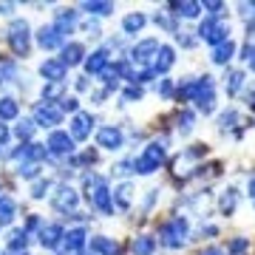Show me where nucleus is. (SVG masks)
I'll use <instances>...</instances> for the list:
<instances>
[{"label": "nucleus", "mask_w": 255, "mask_h": 255, "mask_svg": "<svg viewBox=\"0 0 255 255\" xmlns=\"http://www.w3.org/2000/svg\"><path fill=\"white\" fill-rule=\"evenodd\" d=\"M11 11H14V3H0V14H6V17H9Z\"/></svg>", "instance_id": "nucleus-58"}, {"label": "nucleus", "mask_w": 255, "mask_h": 255, "mask_svg": "<svg viewBox=\"0 0 255 255\" xmlns=\"http://www.w3.org/2000/svg\"><path fill=\"white\" fill-rule=\"evenodd\" d=\"M167 136H159V139H153V142H147V147L142 150V156L145 159H150V162L156 164V167H162L164 164V159H167Z\"/></svg>", "instance_id": "nucleus-17"}, {"label": "nucleus", "mask_w": 255, "mask_h": 255, "mask_svg": "<svg viewBox=\"0 0 255 255\" xmlns=\"http://www.w3.org/2000/svg\"><path fill=\"white\" fill-rule=\"evenodd\" d=\"M46 150L54 159H71L77 147H74V139L68 136V130H51L46 139Z\"/></svg>", "instance_id": "nucleus-4"}, {"label": "nucleus", "mask_w": 255, "mask_h": 255, "mask_svg": "<svg viewBox=\"0 0 255 255\" xmlns=\"http://www.w3.org/2000/svg\"><path fill=\"white\" fill-rule=\"evenodd\" d=\"M167 9H170L173 17L196 20L201 14V3H196V0H182V3H167Z\"/></svg>", "instance_id": "nucleus-20"}, {"label": "nucleus", "mask_w": 255, "mask_h": 255, "mask_svg": "<svg viewBox=\"0 0 255 255\" xmlns=\"http://www.w3.org/2000/svg\"><path fill=\"white\" fill-rule=\"evenodd\" d=\"M176 43H179L182 48H196V46H199V37H193V31H182V28H179Z\"/></svg>", "instance_id": "nucleus-46"}, {"label": "nucleus", "mask_w": 255, "mask_h": 255, "mask_svg": "<svg viewBox=\"0 0 255 255\" xmlns=\"http://www.w3.org/2000/svg\"><path fill=\"white\" fill-rule=\"evenodd\" d=\"M111 173L119 176V179H125V176L133 173V159H122V162H117L114 167H111Z\"/></svg>", "instance_id": "nucleus-45"}, {"label": "nucleus", "mask_w": 255, "mask_h": 255, "mask_svg": "<svg viewBox=\"0 0 255 255\" xmlns=\"http://www.w3.org/2000/svg\"><path fill=\"white\" fill-rule=\"evenodd\" d=\"M28 241H31V238H28V233H26L23 227H14V230L9 233V238H6V244H9L11 250H26Z\"/></svg>", "instance_id": "nucleus-37"}, {"label": "nucleus", "mask_w": 255, "mask_h": 255, "mask_svg": "<svg viewBox=\"0 0 255 255\" xmlns=\"http://www.w3.org/2000/svg\"><path fill=\"white\" fill-rule=\"evenodd\" d=\"M156 244H159V241H156L153 236H145V233H142V236H136L130 241V253L133 255H153Z\"/></svg>", "instance_id": "nucleus-28"}, {"label": "nucleus", "mask_w": 255, "mask_h": 255, "mask_svg": "<svg viewBox=\"0 0 255 255\" xmlns=\"http://www.w3.org/2000/svg\"><path fill=\"white\" fill-rule=\"evenodd\" d=\"M51 204H54V210L71 216L74 210H77V204H80V193L74 190L71 184H60L57 193H51Z\"/></svg>", "instance_id": "nucleus-7"}, {"label": "nucleus", "mask_w": 255, "mask_h": 255, "mask_svg": "<svg viewBox=\"0 0 255 255\" xmlns=\"http://www.w3.org/2000/svg\"><path fill=\"white\" fill-rule=\"evenodd\" d=\"M133 193H136V187H133L130 182H122L119 187H114V190H111L114 207H119V210H130V204H133Z\"/></svg>", "instance_id": "nucleus-19"}, {"label": "nucleus", "mask_w": 255, "mask_h": 255, "mask_svg": "<svg viewBox=\"0 0 255 255\" xmlns=\"http://www.w3.org/2000/svg\"><path fill=\"white\" fill-rule=\"evenodd\" d=\"M247 196H250V201H253V207H255V179L247 182Z\"/></svg>", "instance_id": "nucleus-57"}, {"label": "nucleus", "mask_w": 255, "mask_h": 255, "mask_svg": "<svg viewBox=\"0 0 255 255\" xmlns=\"http://www.w3.org/2000/svg\"><path fill=\"white\" fill-rule=\"evenodd\" d=\"M187 236H190V221H187V216H170L159 227V238L156 241L162 247H167V250H182Z\"/></svg>", "instance_id": "nucleus-1"}, {"label": "nucleus", "mask_w": 255, "mask_h": 255, "mask_svg": "<svg viewBox=\"0 0 255 255\" xmlns=\"http://www.w3.org/2000/svg\"><path fill=\"white\" fill-rule=\"evenodd\" d=\"M145 26H147V17L142 14V11H130V14L122 17V31H125L128 37H136Z\"/></svg>", "instance_id": "nucleus-23"}, {"label": "nucleus", "mask_w": 255, "mask_h": 255, "mask_svg": "<svg viewBox=\"0 0 255 255\" xmlns=\"http://www.w3.org/2000/svg\"><path fill=\"white\" fill-rule=\"evenodd\" d=\"M233 57H236V43H233V40H227V43H221V46L213 48L210 60H213L216 65H224V68H227V63L233 60Z\"/></svg>", "instance_id": "nucleus-29"}, {"label": "nucleus", "mask_w": 255, "mask_h": 255, "mask_svg": "<svg viewBox=\"0 0 255 255\" xmlns=\"http://www.w3.org/2000/svg\"><path fill=\"white\" fill-rule=\"evenodd\" d=\"M230 130H238V111L227 108L219 114V133H230Z\"/></svg>", "instance_id": "nucleus-34"}, {"label": "nucleus", "mask_w": 255, "mask_h": 255, "mask_svg": "<svg viewBox=\"0 0 255 255\" xmlns=\"http://www.w3.org/2000/svg\"><path fill=\"white\" fill-rule=\"evenodd\" d=\"M40 97H43V102H48V105H60V100L65 97V82H46L43 91H40Z\"/></svg>", "instance_id": "nucleus-30"}, {"label": "nucleus", "mask_w": 255, "mask_h": 255, "mask_svg": "<svg viewBox=\"0 0 255 255\" xmlns=\"http://www.w3.org/2000/svg\"><path fill=\"white\" fill-rule=\"evenodd\" d=\"M236 210H238V190H236V187H227V190H221V196H219V213L230 219Z\"/></svg>", "instance_id": "nucleus-25"}, {"label": "nucleus", "mask_w": 255, "mask_h": 255, "mask_svg": "<svg viewBox=\"0 0 255 255\" xmlns=\"http://www.w3.org/2000/svg\"><path fill=\"white\" fill-rule=\"evenodd\" d=\"M108 54H111V51L102 46V48H97V51H91V54L85 57V63H82V65H85V77H100V74L111 65V57Z\"/></svg>", "instance_id": "nucleus-11"}, {"label": "nucleus", "mask_w": 255, "mask_h": 255, "mask_svg": "<svg viewBox=\"0 0 255 255\" xmlns=\"http://www.w3.org/2000/svg\"><path fill=\"white\" fill-rule=\"evenodd\" d=\"M173 65H176V48L173 46H162L159 48V54H156V60H153V65H150V71H153L156 77H159V74L164 77Z\"/></svg>", "instance_id": "nucleus-16"}, {"label": "nucleus", "mask_w": 255, "mask_h": 255, "mask_svg": "<svg viewBox=\"0 0 255 255\" xmlns=\"http://www.w3.org/2000/svg\"><path fill=\"white\" fill-rule=\"evenodd\" d=\"M253 57H255V43H250V40H247L244 46H241V51H238V60H241V63H250Z\"/></svg>", "instance_id": "nucleus-51"}, {"label": "nucleus", "mask_w": 255, "mask_h": 255, "mask_svg": "<svg viewBox=\"0 0 255 255\" xmlns=\"http://www.w3.org/2000/svg\"><path fill=\"white\" fill-rule=\"evenodd\" d=\"M0 255H28V250H11V247H6Z\"/></svg>", "instance_id": "nucleus-59"}, {"label": "nucleus", "mask_w": 255, "mask_h": 255, "mask_svg": "<svg viewBox=\"0 0 255 255\" xmlns=\"http://www.w3.org/2000/svg\"><path fill=\"white\" fill-rule=\"evenodd\" d=\"M63 236H65L63 224H43V230L37 233V238H40V247H43V250H60Z\"/></svg>", "instance_id": "nucleus-13"}, {"label": "nucleus", "mask_w": 255, "mask_h": 255, "mask_svg": "<svg viewBox=\"0 0 255 255\" xmlns=\"http://www.w3.org/2000/svg\"><path fill=\"white\" fill-rule=\"evenodd\" d=\"M153 23L159 28H164V31H170V34H179V23H176V17L170 14V11H156Z\"/></svg>", "instance_id": "nucleus-36"}, {"label": "nucleus", "mask_w": 255, "mask_h": 255, "mask_svg": "<svg viewBox=\"0 0 255 255\" xmlns=\"http://www.w3.org/2000/svg\"><path fill=\"white\" fill-rule=\"evenodd\" d=\"M94 114H88V111H77L71 117V122H68V136L74 139V142H85V139L91 136V128H94Z\"/></svg>", "instance_id": "nucleus-5"}, {"label": "nucleus", "mask_w": 255, "mask_h": 255, "mask_svg": "<svg viewBox=\"0 0 255 255\" xmlns=\"http://www.w3.org/2000/svg\"><path fill=\"white\" fill-rule=\"evenodd\" d=\"M244 71L241 68H224V91L227 97H236L241 88H244Z\"/></svg>", "instance_id": "nucleus-22"}, {"label": "nucleus", "mask_w": 255, "mask_h": 255, "mask_svg": "<svg viewBox=\"0 0 255 255\" xmlns=\"http://www.w3.org/2000/svg\"><path fill=\"white\" fill-rule=\"evenodd\" d=\"M159 167H156L150 159H145V156H136L133 159V173H139V176H153Z\"/></svg>", "instance_id": "nucleus-39"}, {"label": "nucleus", "mask_w": 255, "mask_h": 255, "mask_svg": "<svg viewBox=\"0 0 255 255\" xmlns=\"http://www.w3.org/2000/svg\"><path fill=\"white\" fill-rule=\"evenodd\" d=\"M85 244H88V230L85 227H71V230H65L63 244H60L57 253L60 255H65V253H85Z\"/></svg>", "instance_id": "nucleus-9"}, {"label": "nucleus", "mask_w": 255, "mask_h": 255, "mask_svg": "<svg viewBox=\"0 0 255 255\" xmlns=\"http://www.w3.org/2000/svg\"><path fill=\"white\" fill-rule=\"evenodd\" d=\"M77 23H80V11L77 9H57L54 11V20H51V26H54V31L60 37H68L77 28Z\"/></svg>", "instance_id": "nucleus-10"}, {"label": "nucleus", "mask_w": 255, "mask_h": 255, "mask_svg": "<svg viewBox=\"0 0 255 255\" xmlns=\"http://www.w3.org/2000/svg\"><path fill=\"white\" fill-rule=\"evenodd\" d=\"M14 219H17V201L6 193H0V227H9Z\"/></svg>", "instance_id": "nucleus-24"}, {"label": "nucleus", "mask_w": 255, "mask_h": 255, "mask_svg": "<svg viewBox=\"0 0 255 255\" xmlns=\"http://www.w3.org/2000/svg\"><path fill=\"white\" fill-rule=\"evenodd\" d=\"M9 139H11V128L0 122V147H9Z\"/></svg>", "instance_id": "nucleus-53"}, {"label": "nucleus", "mask_w": 255, "mask_h": 255, "mask_svg": "<svg viewBox=\"0 0 255 255\" xmlns=\"http://www.w3.org/2000/svg\"><path fill=\"white\" fill-rule=\"evenodd\" d=\"M34 40H37V46L43 48V51H57V48L65 46V40L54 31V26H51V23H48V26H43V28H37Z\"/></svg>", "instance_id": "nucleus-14"}, {"label": "nucleus", "mask_w": 255, "mask_h": 255, "mask_svg": "<svg viewBox=\"0 0 255 255\" xmlns=\"http://www.w3.org/2000/svg\"><path fill=\"white\" fill-rule=\"evenodd\" d=\"M6 40H9L14 54L26 57L28 48H31V26H28V20H11L9 31H6Z\"/></svg>", "instance_id": "nucleus-2"}, {"label": "nucleus", "mask_w": 255, "mask_h": 255, "mask_svg": "<svg viewBox=\"0 0 255 255\" xmlns=\"http://www.w3.org/2000/svg\"><path fill=\"white\" fill-rule=\"evenodd\" d=\"M156 199H159V190H147L145 204H142V213H150V210H153V204H156Z\"/></svg>", "instance_id": "nucleus-52"}, {"label": "nucleus", "mask_w": 255, "mask_h": 255, "mask_svg": "<svg viewBox=\"0 0 255 255\" xmlns=\"http://www.w3.org/2000/svg\"><path fill=\"white\" fill-rule=\"evenodd\" d=\"M97 147L117 153V150L125 147V133H122L117 125H102L100 130H97Z\"/></svg>", "instance_id": "nucleus-6"}, {"label": "nucleus", "mask_w": 255, "mask_h": 255, "mask_svg": "<svg viewBox=\"0 0 255 255\" xmlns=\"http://www.w3.org/2000/svg\"><path fill=\"white\" fill-rule=\"evenodd\" d=\"M85 46H82V43H65L63 48H60V57H57V60H60V63L65 65V68H74V65H80V63H85Z\"/></svg>", "instance_id": "nucleus-15"}, {"label": "nucleus", "mask_w": 255, "mask_h": 255, "mask_svg": "<svg viewBox=\"0 0 255 255\" xmlns=\"http://www.w3.org/2000/svg\"><path fill=\"white\" fill-rule=\"evenodd\" d=\"M88 255H91V253H88Z\"/></svg>", "instance_id": "nucleus-62"}, {"label": "nucleus", "mask_w": 255, "mask_h": 255, "mask_svg": "<svg viewBox=\"0 0 255 255\" xmlns=\"http://www.w3.org/2000/svg\"><path fill=\"white\" fill-rule=\"evenodd\" d=\"M88 17H108V14H114V3H105V0H88V3H82L80 6Z\"/></svg>", "instance_id": "nucleus-26"}, {"label": "nucleus", "mask_w": 255, "mask_h": 255, "mask_svg": "<svg viewBox=\"0 0 255 255\" xmlns=\"http://www.w3.org/2000/svg\"><path fill=\"white\" fill-rule=\"evenodd\" d=\"M34 125L37 128H48V130H54L60 122H63V111L57 108V105H48V102H37L34 105Z\"/></svg>", "instance_id": "nucleus-8"}, {"label": "nucleus", "mask_w": 255, "mask_h": 255, "mask_svg": "<svg viewBox=\"0 0 255 255\" xmlns=\"http://www.w3.org/2000/svg\"><path fill=\"white\" fill-rule=\"evenodd\" d=\"M156 94H159L162 100H173V97H176V85H173V80L162 77V80L156 82Z\"/></svg>", "instance_id": "nucleus-41"}, {"label": "nucleus", "mask_w": 255, "mask_h": 255, "mask_svg": "<svg viewBox=\"0 0 255 255\" xmlns=\"http://www.w3.org/2000/svg\"><path fill=\"white\" fill-rule=\"evenodd\" d=\"M250 71L255 74V57H253V60H250Z\"/></svg>", "instance_id": "nucleus-61"}, {"label": "nucleus", "mask_w": 255, "mask_h": 255, "mask_svg": "<svg viewBox=\"0 0 255 255\" xmlns=\"http://www.w3.org/2000/svg\"><path fill=\"white\" fill-rule=\"evenodd\" d=\"M82 31H85V34L91 37V40H97V37H102V31H100V23H97L94 17L82 23Z\"/></svg>", "instance_id": "nucleus-49"}, {"label": "nucleus", "mask_w": 255, "mask_h": 255, "mask_svg": "<svg viewBox=\"0 0 255 255\" xmlns=\"http://www.w3.org/2000/svg\"><path fill=\"white\" fill-rule=\"evenodd\" d=\"M247 250H250V238H244V236L233 238V241L227 244V253H230V255H244Z\"/></svg>", "instance_id": "nucleus-42"}, {"label": "nucleus", "mask_w": 255, "mask_h": 255, "mask_svg": "<svg viewBox=\"0 0 255 255\" xmlns=\"http://www.w3.org/2000/svg\"><path fill=\"white\" fill-rule=\"evenodd\" d=\"M88 204H91L94 210H100L102 216H114V199H111V187L108 182H102L97 190L88 196Z\"/></svg>", "instance_id": "nucleus-12"}, {"label": "nucleus", "mask_w": 255, "mask_h": 255, "mask_svg": "<svg viewBox=\"0 0 255 255\" xmlns=\"http://www.w3.org/2000/svg\"><path fill=\"white\" fill-rule=\"evenodd\" d=\"M142 97H145V88H139V85H128L125 91L119 94V100L125 102V105H130V102H142Z\"/></svg>", "instance_id": "nucleus-40"}, {"label": "nucleus", "mask_w": 255, "mask_h": 255, "mask_svg": "<svg viewBox=\"0 0 255 255\" xmlns=\"http://www.w3.org/2000/svg\"><path fill=\"white\" fill-rule=\"evenodd\" d=\"M201 236H219V227L216 224H201Z\"/></svg>", "instance_id": "nucleus-55"}, {"label": "nucleus", "mask_w": 255, "mask_h": 255, "mask_svg": "<svg viewBox=\"0 0 255 255\" xmlns=\"http://www.w3.org/2000/svg\"><path fill=\"white\" fill-rule=\"evenodd\" d=\"M20 80V65L17 60H11V57H3L0 60V85H9V82Z\"/></svg>", "instance_id": "nucleus-27"}, {"label": "nucleus", "mask_w": 255, "mask_h": 255, "mask_svg": "<svg viewBox=\"0 0 255 255\" xmlns=\"http://www.w3.org/2000/svg\"><path fill=\"white\" fill-rule=\"evenodd\" d=\"M20 117V102L14 97H0V122H9V119Z\"/></svg>", "instance_id": "nucleus-33"}, {"label": "nucleus", "mask_w": 255, "mask_h": 255, "mask_svg": "<svg viewBox=\"0 0 255 255\" xmlns=\"http://www.w3.org/2000/svg\"><path fill=\"white\" fill-rule=\"evenodd\" d=\"M238 14L244 17V23H255V0L253 3H238Z\"/></svg>", "instance_id": "nucleus-48"}, {"label": "nucleus", "mask_w": 255, "mask_h": 255, "mask_svg": "<svg viewBox=\"0 0 255 255\" xmlns=\"http://www.w3.org/2000/svg\"><path fill=\"white\" fill-rule=\"evenodd\" d=\"M201 11H207V17L213 20H221L224 11H227V3H219V0H204L201 3Z\"/></svg>", "instance_id": "nucleus-38"}, {"label": "nucleus", "mask_w": 255, "mask_h": 255, "mask_svg": "<svg viewBox=\"0 0 255 255\" xmlns=\"http://www.w3.org/2000/svg\"><path fill=\"white\" fill-rule=\"evenodd\" d=\"M57 108L63 111V114H77V111H80V100H77V97H63Z\"/></svg>", "instance_id": "nucleus-47"}, {"label": "nucleus", "mask_w": 255, "mask_h": 255, "mask_svg": "<svg viewBox=\"0 0 255 255\" xmlns=\"http://www.w3.org/2000/svg\"><path fill=\"white\" fill-rule=\"evenodd\" d=\"M199 255H224V250H221V247H204Z\"/></svg>", "instance_id": "nucleus-56"}, {"label": "nucleus", "mask_w": 255, "mask_h": 255, "mask_svg": "<svg viewBox=\"0 0 255 255\" xmlns=\"http://www.w3.org/2000/svg\"><path fill=\"white\" fill-rule=\"evenodd\" d=\"M193 102H196V111H199V114L210 117V114L216 111V91H204V94H199V97H196Z\"/></svg>", "instance_id": "nucleus-35"}, {"label": "nucleus", "mask_w": 255, "mask_h": 255, "mask_svg": "<svg viewBox=\"0 0 255 255\" xmlns=\"http://www.w3.org/2000/svg\"><path fill=\"white\" fill-rule=\"evenodd\" d=\"M34 133H37L34 119H20L17 125H14V130H11V136H14V139H20V145H28Z\"/></svg>", "instance_id": "nucleus-31"}, {"label": "nucleus", "mask_w": 255, "mask_h": 255, "mask_svg": "<svg viewBox=\"0 0 255 255\" xmlns=\"http://www.w3.org/2000/svg\"><path fill=\"white\" fill-rule=\"evenodd\" d=\"M65 74H68V68L60 60H46L40 65V77L46 82H65Z\"/></svg>", "instance_id": "nucleus-21"}, {"label": "nucleus", "mask_w": 255, "mask_h": 255, "mask_svg": "<svg viewBox=\"0 0 255 255\" xmlns=\"http://www.w3.org/2000/svg\"><path fill=\"white\" fill-rule=\"evenodd\" d=\"M88 247H91V255H119L122 253L119 241L117 238H108V236H94L88 241Z\"/></svg>", "instance_id": "nucleus-18"}, {"label": "nucleus", "mask_w": 255, "mask_h": 255, "mask_svg": "<svg viewBox=\"0 0 255 255\" xmlns=\"http://www.w3.org/2000/svg\"><path fill=\"white\" fill-rule=\"evenodd\" d=\"M23 230H26L28 236H31L34 230H37V233H40V230H43V219H40L37 213H31V216H28V219H26V227H23Z\"/></svg>", "instance_id": "nucleus-50"}, {"label": "nucleus", "mask_w": 255, "mask_h": 255, "mask_svg": "<svg viewBox=\"0 0 255 255\" xmlns=\"http://www.w3.org/2000/svg\"><path fill=\"white\" fill-rule=\"evenodd\" d=\"M48 190H51V182H48V179H37L34 184H31V199H46L48 196Z\"/></svg>", "instance_id": "nucleus-43"}, {"label": "nucleus", "mask_w": 255, "mask_h": 255, "mask_svg": "<svg viewBox=\"0 0 255 255\" xmlns=\"http://www.w3.org/2000/svg\"><path fill=\"white\" fill-rule=\"evenodd\" d=\"M74 88H77L80 94L91 91V82H88V77H77V82H74Z\"/></svg>", "instance_id": "nucleus-54"}, {"label": "nucleus", "mask_w": 255, "mask_h": 255, "mask_svg": "<svg viewBox=\"0 0 255 255\" xmlns=\"http://www.w3.org/2000/svg\"><path fill=\"white\" fill-rule=\"evenodd\" d=\"M193 128H196V114H193L190 108H182L179 117H176V130H179L182 136H190Z\"/></svg>", "instance_id": "nucleus-32"}, {"label": "nucleus", "mask_w": 255, "mask_h": 255, "mask_svg": "<svg viewBox=\"0 0 255 255\" xmlns=\"http://www.w3.org/2000/svg\"><path fill=\"white\" fill-rule=\"evenodd\" d=\"M105 97H108V91H105V88H100V91H94V100H97V102H105Z\"/></svg>", "instance_id": "nucleus-60"}, {"label": "nucleus", "mask_w": 255, "mask_h": 255, "mask_svg": "<svg viewBox=\"0 0 255 255\" xmlns=\"http://www.w3.org/2000/svg\"><path fill=\"white\" fill-rule=\"evenodd\" d=\"M40 164H20L17 167V176L20 179H26V182H31V179H40Z\"/></svg>", "instance_id": "nucleus-44"}, {"label": "nucleus", "mask_w": 255, "mask_h": 255, "mask_svg": "<svg viewBox=\"0 0 255 255\" xmlns=\"http://www.w3.org/2000/svg\"><path fill=\"white\" fill-rule=\"evenodd\" d=\"M159 48H162V43H159L156 37H145V40H139V43L130 48L125 57L130 60V63L142 65V68H150L153 60H156V54H159Z\"/></svg>", "instance_id": "nucleus-3"}]
</instances>
